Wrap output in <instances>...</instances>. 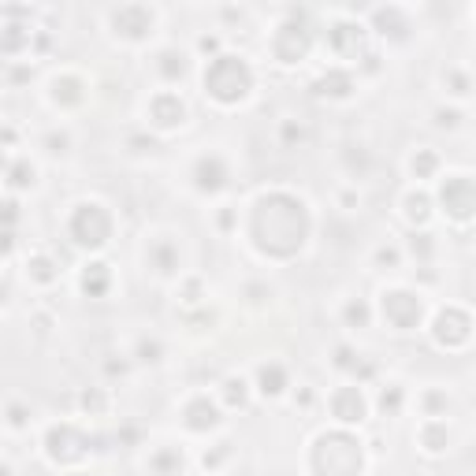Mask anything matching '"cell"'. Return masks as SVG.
<instances>
[{
    "instance_id": "1",
    "label": "cell",
    "mask_w": 476,
    "mask_h": 476,
    "mask_svg": "<svg viewBox=\"0 0 476 476\" xmlns=\"http://www.w3.org/2000/svg\"><path fill=\"white\" fill-rule=\"evenodd\" d=\"M153 68L160 71L164 82H179V78L190 71V60H186L183 48H171L168 45V48H157V53H153Z\"/></svg>"
},
{
    "instance_id": "2",
    "label": "cell",
    "mask_w": 476,
    "mask_h": 476,
    "mask_svg": "<svg viewBox=\"0 0 476 476\" xmlns=\"http://www.w3.org/2000/svg\"><path fill=\"white\" fill-rule=\"evenodd\" d=\"M443 93H450V97H469L472 90H476V82H472V75L465 71V68H458V63H450L447 71H443Z\"/></svg>"
},
{
    "instance_id": "3",
    "label": "cell",
    "mask_w": 476,
    "mask_h": 476,
    "mask_svg": "<svg viewBox=\"0 0 476 476\" xmlns=\"http://www.w3.org/2000/svg\"><path fill=\"white\" fill-rule=\"evenodd\" d=\"M402 205H406V220H409V223H428L432 212H428V198H424V194L409 190Z\"/></svg>"
},
{
    "instance_id": "4",
    "label": "cell",
    "mask_w": 476,
    "mask_h": 476,
    "mask_svg": "<svg viewBox=\"0 0 476 476\" xmlns=\"http://www.w3.org/2000/svg\"><path fill=\"white\" fill-rule=\"evenodd\" d=\"M372 265L376 268H398L402 265V250H398V245H376Z\"/></svg>"
},
{
    "instance_id": "5",
    "label": "cell",
    "mask_w": 476,
    "mask_h": 476,
    "mask_svg": "<svg viewBox=\"0 0 476 476\" xmlns=\"http://www.w3.org/2000/svg\"><path fill=\"white\" fill-rule=\"evenodd\" d=\"M458 120H462L458 108H435V127H458Z\"/></svg>"
},
{
    "instance_id": "6",
    "label": "cell",
    "mask_w": 476,
    "mask_h": 476,
    "mask_svg": "<svg viewBox=\"0 0 476 476\" xmlns=\"http://www.w3.org/2000/svg\"><path fill=\"white\" fill-rule=\"evenodd\" d=\"M220 48V34H201L198 38V53H216Z\"/></svg>"
}]
</instances>
